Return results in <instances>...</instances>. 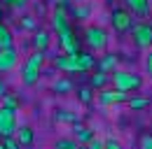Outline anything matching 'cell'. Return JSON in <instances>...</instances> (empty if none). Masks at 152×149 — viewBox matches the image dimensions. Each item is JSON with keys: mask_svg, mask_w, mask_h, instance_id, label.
Instances as JSON below:
<instances>
[{"mask_svg": "<svg viewBox=\"0 0 152 149\" xmlns=\"http://www.w3.org/2000/svg\"><path fill=\"white\" fill-rule=\"evenodd\" d=\"M2 147L5 149H21V145L17 137H2Z\"/></svg>", "mask_w": 152, "mask_h": 149, "instance_id": "cell-26", "label": "cell"}, {"mask_svg": "<svg viewBox=\"0 0 152 149\" xmlns=\"http://www.w3.org/2000/svg\"><path fill=\"white\" fill-rule=\"evenodd\" d=\"M17 61H19V54H17L14 47H10V49H0V72L12 70V68L17 65Z\"/></svg>", "mask_w": 152, "mask_h": 149, "instance_id": "cell-9", "label": "cell"}, {"mask_svg": "<svg viewBox=\"0 0 152 149\" xmlns=\"http://www.w3.org/2000/svg\"><path fill=\"white\" fill-rule=\"evenodd\" d=\"M42 63H45V51H33V54L28 56V61H26L23 68H21V82H23L26 86H33L40 79Z\"/></svg>", "mask_w": 152, "mask_h": 149, "instance_id": "cell-1", "label": "cell"}, {"mask_svg": "<svg viewBox=\"0 0 152 149\" xmlns=\"http://www.w3.org/2000/svg\"><path fill=\"white\" fill-rule=\"evenodd\" d=\"M75 140L80 145H89L94 140V133L87 128V126H82V124H75Z\"/></svg>", "mask_w": 152, "mask_h": 149, "instance_id": "cell-16", "label": "cell"}, {"mask_svg": "<svg viewBox=\"0 0 152 149\" xmlns=\"http://www.w3.org/2000/svg\"><path fill=\"white\" fill-rule=\"evenodd\" d=\"M105 84H108V74L98 72V70H96V74H91V79H89V86H91V89H98V91H101Z\"/></svg>", "mask_w": 152, "mask_h": 149, "instance_id": "cell-19", "label": "cell"}, {"mask_svg": "<svg viewBox=\"0 0 152 149\" xmlns=\"http://www.w3.org/2000/svg\"><path fill=\"white\" fill-rule=\"evenodd\" d=\"M17 128V110L10 107H0V135L2 137H14Z\"/></svg>", "mask_w": 152, "mask_h": 149, "instance_id": "cell-5", "label": "cell"}, {"mask_svg": "<svg viewBox=\"0 0 152 149\" xmlns=\"http://www.w3.org/2000/svg\"><path fill=\"white\" fill-rule=\"evenodd\" d=\"M7 95V86H5V82L0 79V98H5Z\"/></svg>", "mask_w": 152, "mask_h": 149, "instance_id": "cell-33", "label": "cell"}, {"mask_svg": "<svg viewBox=\"0 0 152 149\" xmlns=\"http://www.w3.org/2000/svg\"><path fill=\"white\" fill-rule=\"evenodd\" d=\"M54 91L56 93H70L73 91V84L68 79H58V82H54Z\"/></svg>", "mask_w": 152, "mask_h": 149, "instance_id": "cell-22", "label": "cell"}, {"mask_svg": "<svg viewBox=\"0 0 152 149\" xmlns=\"http://www.w3.org/2000/svg\"><path fill=\"white\" fill-rule=\"evenodd\" d=\"M54 2H58V7H63V9H66V5H68V0H54Z\"/></svg>", "mask_w": 152, "mask_h": 149, "instance_id": "cell-35", "label": "cell"}, {"mask_svg": "<svg viewBox=\"0 0 152 149\" xmlns=\"http://www.w3.org/2000/svg\"><path fill=\"white\" fill-rule=\"evenodd\" d=\"M145 70H148V74L152 77V51L145 56Z\"/></svg>", "mask_w": 152, "mask_h": 149, "instance_id": "cell-32", "label": "cell"}, {"mask_svg": "<svg viewBox=\"0 0 152 149\" xmlns=\"http://www.w3.org/2000/svg\"><path fill=\"white\" fill-rule=\"evenodd\" d=\"M131 33H133V44L138 49H150L152 47V23H136Z\"/></svg>", "mask_w": 152, "mask_h": 149, "instance_id": "cell-6", "label": "cell"}, {"mask_svg": "<svg viewBox=\"0 0 152 149\" xmlns=\"http://www.w3.org/2000/svg\"><path fill=\"white\" fill-rule=\"evenodd\" d=\"M126 2V9L131 14H138V17H145L150 12V0H124Z\"/></svg>", "mask_w": 152, "mask_h": 149, "instance_id": "cell-11", "label": "cell"}, {"mask_svg": "<svg viewBox=\"0 0 152 149\" xmlns=\"http://www.w3.org/2000/svg\"><path fill=\"white\" fill-rule=\"evenodd\" d=\"M17 140H19L21 147H31V145H33V130L28 128V126H21V128L17 130Z\"/></svg>", "mask_w": 152, "mask_h": 149, "instance_id": "cell-17", "label": "cell"}, {"mask_svg": "<svg viewBox=\"0 0 152 149\" xmlns=\"http://www.w3.org/2000/svg\"><path fill=\"white\" fill-rule=\"evenodd\" d=\"M140 149H152V135H143V140H140Z\"/></svg>", "mask_w": 152, "mask_h": 149, "instance_id": "cell-30", "label": "cell"}, {"mask_svg": "<svg viewBox=\"0 0 152 149\" xmlns=\"http://www.w3.org/2000/svg\"><path fill=\"white\" fill-rule=\"evenodd\" d=\"M21 28L33 30V28H35V19H33V17H23V21H21Z\"/></svg>", "mask_w": 152, "mask_h": 149, "instance_id": "cell-27", "label": "cell"}, {"mask_svg": "<svg viewBox=\"0 0 152 149\" xmlns=\"http://www.w3.org/2000/svg\"><path fill=\"white\" fill-rule=\"evenodd\" d=\"M126 105H129L133 112H138V110H148V107H150V100H148V98H129Z\"/></svg>", "mask_w": 152, "mask_h": 149, "instance_id": "cell-21", "label": "cell"}, {"mask_svg": "<svg viewBox=\"0 0 152 149\" xmlns=\"http://www.w3.org/2000/svg\"><path fill=\"white\" fill-rule=\"evenodd\" d=\"M84 42H87V47L91 51H103L108 47V33L103 28H98V26H89L84 30Z\"/></svg>", "mask_w": 152, "mask_h": 149, "instance_id": "cell-3", "label": "cell"}, {"mask_svg": "<svg viewBox=\"0 0 152 149\" xmlns=\"http://www.w3.org/2000/svg\"><path fill=\"white\" fill-rule=\"evenodd\" d=\"M105 149H122V145L115 137H110V140H105Z\"/></svg>", "mask_w": 152, "mask_h": 149, "instance_id": "cell-31", "label": "cell"}, {"mask_svg": "<svg viewBox=\"0 0 152 149\" xmlns=\"http://www.w3.org/2000/svg\"><path fill=\"white\" fill-rule=\"evenodd\" d=\"M98 100L101 105H119V103H129V93L117 91V89H101L98 91Z\"/></svg>", "mask_w": 152, "mask_h": 149, "instance_id": "cell-7", "label": "cell"}, {"mask_svg": "<svg viewBox=\"0 0 152 149\" xmlns=\"http://www.w3.org/2000/svg\"><path fill=\"white\" fill-rule=\"evenodd\" d=\"M54 63H56L58 70H63V72H80V70H77V61H75V56H58Z\"/></svg>", "mask_w": 152, "mask_h": 149, "instance_id": "cell-13", "label": "cell"}, {"mask_svg": "<svg viewBox=\"0 0 152 149\" xmlns=\"http://www.w3.org/2000/svg\"><path fill=\"white\" fill-rule=\"evenodd\" d=\"M0 149H5V147H2V142H0Z\"/></svg>", "mask_w": 152, "mask_h": 149, "instance_id": "cell-37", "label": "cell"}, {"mask_svg": "<svg viewBox=\"0 0 152 149\" xmlns=\"http://www.w3.org/2000/svg\"><path fill=\"white\" fill-rule=\"evenodd\" d=\"M77 93H80V100H82L84 105H89V103H91V86H82Z\"/></svg>", "mask_w": 152, "mask_h": 149, "instance_id": "cell-24", "label": "cell"}, {"mask_svg": "<svg viewBox=\"0 0 152 149\" xmlns=\"http://www.w3.org/2000/svg\"><path fill=\"white\" fill-rule=\"evenodd\" d=\"M2 107H10V110H17V107H19V103H17V98H14V95H10V93H7V95L2 98Z\"/></svg>", "mask_w": 152, "mask_h": 149, "instance_id": "cell-25", "label": "cell"}, {"mask_svg": "<svg viewBox=\"0 0 152 149\" xmlns=\"http://www.w3.org/2000/svg\"><path fill=\"white\" fill-rule=\"evenodd\" d=\"M110 23L117 33H129V30H133V14L124 7H117L110 17Z\"/></svg>", "mask_w": 152, "mask_h": 149, "instance_id": "cell-4", "label": "cell"}, {"mask_svg": "<svg viewBox=\"0 0 152 149\" xmlns=\"http://www.w3.org/2000/svg\"><path fill=\"white\" fill-rule=\"evenodd\" d=\"M54 149H82V145L73 137H58L54 142Z\"/></svg>", "mask_w": 152, "mask_h": 149, "instance_id": "cell-18", "label": "cell"}, {"mask_svg": "<svg viewBox=\"0 0 152 149\" xmlns=\"http://www.w3.org/2000/svg\"><path fill=\"white\" fill-rule=\"evenodd\" d=\"M54 119L61 121V124H73V121H75V114H70V112H66V110H58L56 114H54Z\"/></svg>", "mask_w": 152, "mask_h": 149, "instance_id": "cell-23", "label": "cell"}, {"mask_svg": "<svg viewBox=\"0 0 152 149\" xmlns=\"http://www.w3.org/2000/svg\"><path fill=\"white\" fill-rule=\"evenodd\" d=\"M52 28L56 30L58 35H61L63 30H68V28H70V23H68V17H66V9H63V7H56V9H54V14H52Z\"/></svg>", "mask_w": 152, "mask_h": 149, "instance_id": "cell-10", "label": "cell"}, {"mask_svg": "<svg viewBox=\"0 0 152 149\" xmlns=\"http://www.w3.org/2000/svg\"><path fill=\"white\" fill-rule=\"evenodd\" d=\"M33 47H35V51H47V47H49V33L47 30H35Z\"/></svg>", "mask_w": 152, "mask_h": 149, "instance_id": "cell-14", "label": "cell"}, {"mask_svg": "<svg viewBox=\"0 0 152 149\" xmlns=\"http://www.w3.org/2000/svg\"><path fill=\"white\" fill-rule=\"evenodd\" d=\"M0 2H2V5H12V7H14V5L19 2V0H0Z\"/></svg>", "mask_w": 152, "mask_h": 149, "instance_id": "cell-34", "label": "cell"}, {"mask_svg": "<svg viewBox=\"0 0 152 149\" xmlns=\"http://www.w3.org/2000/svg\"><path fill=\"white\" fill-rule=\"evenodd\" d=\"M115 65H117V56L115 54H105L98 61V72H115Z\"/></svg>", "mask_w": 152, "mask_h": 149, "instance_id": "cell-15", "label": "cell"}, {"mask_svg": "<svg viewBox=\"0 0 152 149\" xmlns=\"http://www.w3.org/2000/svg\"><path fill=\"white\" fill-rule=\"evenodd\" d=\"M0 23H2V7H0Z\"/></svg>", "mask_w": 152, "mask_h": 149, "instance_id": "cell-36", "label": "cell"}, {"mask_svg": "<svg viewBox=\"0 0 152 149\" xmlns=\"http://www.w3.org/2000/svg\"><path fill=\"white\" fill-rule=\"evenodd\" d=\"M113 84L117 91H124V93H131V91H138L143 79L138 74L129 72V70H115L113 72Z\"/></svg>", "mask_w": 152, "mask_h": 149, "instance_id": "cell-2", "label": "cell"}, {"mask_svg": "<svg viewBox=\"0 0 152 149\" xmlns=\"http://www.w3.org/2000/svg\"><path fill=\"white\" fill-rule=\"evenodd\" d=\"M87 149H105V142H103V140H98V137H94V140L87 145Z\"/></svg>", "mask_w": 152, "mask_h": 149, "instance_id": "cell-29", "label": "cell"}, {"mask_svg": "<svg viewBox=\"0 0 152 149\" xmlns=\"http://www.w3.org/2000/svg\"><path fill=\"white\" fill-rule=\"evenodd\" d=\"M89 14H91V9H89V7H75V17L77 19H87Z\"/></svg>", "mask_w": 152, "mask_h": 149, "instance_id": "cell-28", "label": "cell"}, {"mask_svg": "<svg viewBox=\"0 0 152 149\" xmlns=\"http://www.w3.org/2000/svg\"><path fill=\"white\" fill-rule=\"evenodd\" d=\"M12 47V33L5 23H0V49H10Z\"/></svg>", "mask_w": 152, "mask_h": 149, "instance_id": "cell-20", "label": "cell"}, {"mask_svg": "<svg viewBox=\"0 0 152 149\" xmlns=\"http://www.w3.org/2000/svg\"><path fill=\"white\" fill-rule=\"evenodd\" d=\"M58 40H61V49L66 51V56H77V54H80L77 37L73 35V30H70V28H68V30H63V33L58 35Z\"/></svg>", "mask_w": 152, "mask_h": 149, "instance_id": "cell-8", "label": "cell"}, {"mask_svg": "<svg viewBox=\"0 0 152 149\" xmlns=\"http://www.w3.org/2000/svg\"><path fill=\"white\" fill-rule=\"evenodd\" d=\"M75 61H77V70L80 72H87V70H91L96 65V58L89 51H80V54L75 56Z\"/></svg>", "mask_w": 152, "mask_h": 149, "instance_id": "cell-12", "label": "cell"}]
</instances>
